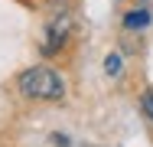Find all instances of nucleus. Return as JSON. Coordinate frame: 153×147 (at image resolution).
Masks as SVG:
<instances>
[{"mask_svg":"<svg viewBox=\"0 0 153 147\" xmlns=\"http://www.w3.org/2000/svg\"><path fill=\"white\" fill-rule=\"evenodd\" d=\"M16 88L33 101H62L65 98V79L49 65H30L16 75Z\"/></svg>","mask_w":153,"mask_h":147,"instance_id":"f257e3e1","label":"nucleus"},{"mask_svg":"<svg viewBox=\"0 0 153 147\" xmlns=\"http://www.w3.org/2000/svg\"><path fill=\"white\" fill-rule=\"evenodd\" d=\"M68 33H72V13H52L49 16V23H46V43H42V52L46 56H52V52H59L62 46H65V39H68Z\"/></svg>","mask_w":153,"mask_h":147,"instance_id":"f03ea898","label":"nucleus"},{"mask_svg":"<svg viewBox=\"0 0 153 147\" xmlns=\"http://www.w3.org/2000/svg\"><path fill=\"white\" fill-rule=\"evenodd\" d=\"M124 26H127V29H147V26H150V10H147V7H134V10H127Z\"/></svg>","mask_w":153,"mask_h":147,"instance_id":"7ed1b4c3","label":"nucleus"},{"mask_svg":"<svg viewBox=\"0 0 153 147\" xmlns=\"http://www.w3.org/2000/svg\"><path fill=\"white\" fill-rule=\"evenodd\" d=\"M104 72H108V75H121L124 72V59L117 56V52H111V56L104 59Z\"/></svg>","mask_w":153,"mask_h":147,"instance_id":"20e7f679","label":"nucleus"},{"mask_svg":"<svg viewBox=\"0 0 153 147\" xmlns=\"http://www.w3.org/2000/svg\"><path fill=\"white\" fill-rule=\"evenodd\" d=\"M140 108H143V115L153 121V92H147V95L140 98Z\"/></svg>","mask_w":153,"mask_h":147,"instance_id":"39448f33","label":"nucleus"}]
</instances>
